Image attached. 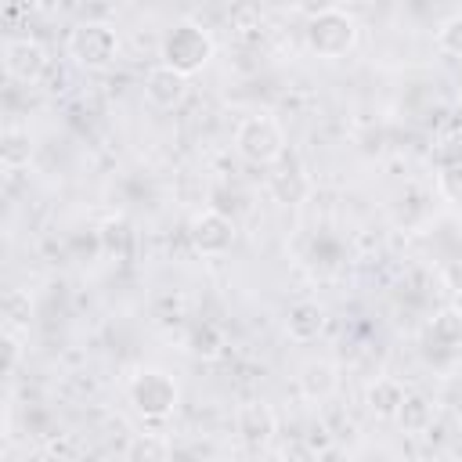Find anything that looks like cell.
I'll return each mask as SVG.
<instances>
[{
	"label": "cell",
	"instance_id": "1",
	"mask_svg": "<svg viewBox=\"0 0 462 462\" xmlns=\"http://www.w3.org/2000/svg\"><path fill=\"white\" fill-rule=\"evenodd\" d=\"M209 54H213V40L195 22H177L162 40V65L177 69L180 76H191L195 69H202Z\"/></svg>",
	"mask_w": 462,
	"mask_h": 462
},
{
	"label": "cell",
	"instance_id": "2",
	"mask_svg": "<svg viewBox=\"0 0 462 462\" xmlns=\"http://www.w3.org/2000/svg\"><path fill=\"white\" fill-rule=\"evenodd\" d=\"M354 40H357V22L339 7H321L307 25V47L318 51L321 58L346 54L354 47Z\"/></svg>",
	"mask_w": 462,
	"mask_h": 462
},
{
	"label": "cell",
	"instance_id": "3",
	"mask_svg": "<svg viewBox=\"0 0 462 462\" xmlns=\"http://www.w3.org/2000/svg\"><path fill=\"white\" fill-rule=\"evenodd\" d=\"M235 148L249 162H274L285 152L282 123L271 119V116H249V119H242L238 130H235Z\"/></svg>",
	"mask_w": 462,
	"mask_h": 462
},
{
	"label": "cell",
	"instance_id": "4",
	"mask_svg": "<svg viewBox=\"0 0 462 462\" xmlns=\"http://www.w3.org/2000/svg\"><path fill=\"white\" fill-rule=\"evenodd\" d=\"M130 401H134V408H137L141 415L162 419V415H170L173 404H177V383H173L166 372H159V368H144V372H137L134 383H130Z\"/></svg>",
	"mask_w": 462,
	"mask_h": 462
},
{
	"label": "cell",
	"instance_id": "5",
	"mask_svg": "<svg viewBox=\"0 0 462 462\" xmlns=\"http://www.w3.org/2000/svg\"><path fill=\"white\" fill-rule=\"evenodd\" d=\"M69 51L83 65H105V61L116 58V29L112 25H101V22H87V25L72 29Z\"/></svg>",
	"mask_w": 462,
	"mask_h": 462
},
{
	"label": "cell",
	"instance_id": "6",
	"mask_svg": "<svg viewBox=\"0 0 462 462\" xmlns=\"http://www.w3.org/2000/svg\"><path fill=\"white\" fill-rule=\"evenodd\" d=\"M4 69L18 83H36L47 72V51L36 40H29V36L7 40L4 43Z\"/></svg>",
	"mask_w": 462,
	"mask_h": 462
},
{
	"label": "cell",
	"instance_id": "7",
	"mask_svg": "<svg viewBox=\"0 0 462 462\" xmlns=\"http://www.w3.org/2000/svg\"><path fill=\"white\" fill-rule=\"evenodd\" d=\"M191 242H195L199 253L220 256V253H227L231 242H235V224H231L220 209H206V213H199L195 224H191Z\"/></svg>",
	"mask_w": 462,
	"mask_h": 462
},
{
	"label": "cell",
	"instance_id": "8",
	"mask_svg": "<svg viewBox=\"0 0 462 462\" xmlns=\"http://www.w3.org/2000/svg\"><path fill=\"white\" fill-rule=\"evenodd\" d=\"M184 79L188 76H180L177 69H170V65H155L148 76H144V97L155 105V108H173L180 97H184Z\"/></svg>",
	"mask_w": 462,
	"mask_h": 462
},
{
	"label": "cell",
	"instance_id": "9",
	"mask_svg": "<svg viewBox=\"0 0 462 462\" xmlns=\"http://www.w3.org/2000/svg\"><path fill=\"white\" fill-rule=\"evenodd\" d=\"M336 386H339V375H336V368H332L328 361H310V365L303 368V375H300V390H303V397H310V401L332 397Z\"/></svg>",
	"mask_w": 462,
	"mask_h": 462
},
{
	"label": "cell",
	"instance_id": "10",
	"mask_svg": "<svg viewBox=\"0 0 462 462\" xmlns=\"http://www.w3.org/2000/svg\"><path fill=\"white\" fill-rule=\"evenodd\" d=\"M238 433H242V440L245 444H263L271 433H274V415H271V408L267 404H245L242 411H238Z\"/></svg>",
	"mask_w": 462,
	"mask_h": 462
},
{
	"label": "cell",
	"instance_id": "11",
	"mask_svg": "<svg viewBox=\"0 0 462 462\" xmlns=\"http://www.w3.org/2000/svg\"><path fill=\"white\" fill-rule=\"evenodd\" d=\"M285 332L296 343L318 339V332H321V307L318 303H292L289 307V318H285Z\"/></svg>",
	"mask_w": 462,
	"mask_h": 462
},
{
	"label": "cell",
	"instance_id": "12",
	"mask_svg": "<svg viewBox=\"0 0 462 462\" xmlns=\"http://www.w3.org/2000/svg\"><path fill=\"white\" fill-rule=\"evenodd\" d=\"M404 401H408V393H404V386L397 383V379H375L372 383V390H368V404H372V411L375 415H397L401 408H404Z\"/></svg>",
	"mask_w": 462,
	"mask_h": 462
},
{
	"label": "cell",
	"instance_id": "13",
	"mask_svg": "<svg viewBox=\"0 0 462 462\" xmlns=\"http://www.w3.org/2000/svg\"><path fill=\"white\" fill-rule=\"evenodd\" d=\"M126 462H170V440L159 433H141L130 440Z\"/></svg>",
	"mask_w": 462,
	"mask_h": 462
},
{
	"label": "cell",
	"instance_id": "14",
	"mask_svg": "<svg viewBox=\"0 0 462 462\" xmlns=\"http://www.w3.org/2000/svg\"><path fill=\"white\" fill-rule=\"evenodd\" d=\"M0 155H4V166L7 170H14V166H25L29 162V134H22V130H7L4 134V148H0Z\"/></svg>",
	"mask_w": 462,
	"mask_h": 462
},
{
	"label": "cell",
	"instance_id": "15",
	"mask_svg": "<svg viewBox=\"0 0 462 462\" xmlns=\"http://www.w3.org/2000/svg\"><path fill=\"white\" fill-rule=\"evenodd\" d=\"M437 47L448 51L451 58H462V14H451L437 29Z\"/></svg>",
	"mask_w": 462,
	"mask_h": 462
},
{
	"label": "cell",
	"instance_id": "16",
	"mask_svg": "<svg viewBox=\"0 0 462 462\" xmlns=\"http://www.w3.org/2000/svg\"><path fill=\"white\" fill-rule=\"evenodd\" d=\"M397 419L408 426V430H426L430 426V404L422 397H408L404 408L397 411Z\"/></svg>",
	"mask_w": 462,
	"mask_h": 462
},
{
	"label": "cell",
	"instance_id": "17",
	"mask_svg": "<svg viewBox=\"0 0 462 462\" xmlns=\"http://www.w3.org/2000/svg\"><path fill=\"white\" fill-rule=\"evenodd\" d=\"M458 314H462V296H458Z\"/></svg>",
	"mask_w": 462,
	"mask_h": 462
}]
</instances>
